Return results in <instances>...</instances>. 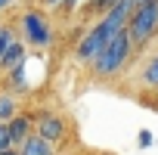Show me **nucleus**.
Wrapping results in <instances>:
<instances>
[{
    "label": "nucleus",
    "instance_id": "obj_1",
    "mask_svg": "<svg viewBox=\"0 0 158 155\" xmlns=\"http://www.w3.org/2000/svg\"><path fill=\"white\" fill-rule=\"evenodd\" d=\"M133 10H136V0H118L109 13H102V16L81 34V40L74 44V59L81 62V65H90V62L109 47V40H112L118 31L127 28V19H130Z\"/></svg>",
    "mask_w": 158,
    "mask_h": 155
},
{
    "label": "nucleus",
    "instance_id": "obj_14",
    "mask_svg": "<svg viewBox=\"0 0 158 155\" xmlns=\"http://www.w3.org/2000/svg\"><path fill=\"white\" fill-rule=\"evenodd\" d=\"M56 155H84V149L81 146H71V149H59Z\"/></svg>",
    "mask_w": 158,
    "mask_h": 155
},
{
    "label": "nucleus",
    "instance_id": "obj_12",
    "mask_svg": "<svg viewBox=\"0 0 158 155\" xmlns=\"http://www.w3.org/2000/svg\"><path fill=\"white\" fill-rule=\"evenodd\" d=\"M152 143H155V133H152V130H146V127H143V130H139V133H136V146H139V149H149V146H152Z\"/></svg>",
    "mask_w": 158,
    "mask_h": 155
},
{
    "label": "nucleus",
    "instance_id": "obj_4",
    "mask_svg": "<svg viewBox=\"0 0 158 155\" xmlns=\"http://www.w3.org/2000/svg\"><path fill=\"white\" fill-rule=\"evenodd\" d=\"M127 34L133 40V47H146L158 37V0H149V3H139L130 19H127Z\"/></svg>",
    "mask_w": 158,
    "mask_h": 155
},
{
    "label": "nucleus",
    "instance_id": "obj_5",
    "mask_svg": "<svg viewBox=\"0 0 158 155\" xmlns=\"http://www.w3.org/2000/svg\"><path fill=\"white\" fill-rule=\"evenodd\" d=\"M31 115H34V133L44 136L47 143H53L56 149H62V143L68 140V121L59 112H50V109H37Z\"/></svg>",
    "mask_w": 158,
    "mask_h": 155
},
{
    "label": "nucleus",
    "instance_id": "obj_7",
    "mask_svg": "<svg viewBox=\"0 0 158 155\" xmlns=\"http://www.w3.org/2000/svg\"><path fill=\"white\" fill-rule=\"evenodd\" d=\"M25 56H28V47H25V40H16L6 53H3V59H0V71H13V68H19L22 62H25Z\"/></svg>",
    "mask_w": 158,
    "mask_h": 155
},
{
    "label": "nucleus",
    "instance_id": "obj_2",
    "mask_svg": "<svg viewBox=\"0 0 158 155\" xmlns=\"http://www.w3.org/2000/svg\"><path fill=\"white\" fill-rule=\"evenodd\" d=\"M130 56H133V40H130V34H127V28H124V31H118V34L109 40V47L90 62V74L96 78V81H115V78L127 68Z\"/></svg>",
    "mask_w": 158,
    "mask_h": 155
},
{
    "label": "nucleus",
    "instance_id": "obj_10",
    "mask_svg": "<svg viewBox=\"0 0 158 155\" xmlns=\"http://www.w3.org/2000/svg\"><path fill=\"white\" fill-rule=\"evenodd\" d=\"M139 84H143V87H152V90L158 87V53H155V56L149 59V65L143 68V74H139Z\"/></svg>",
    "mask_w": 158,
    "mask_h": 155
},
{
    "label": "nucleus",
    "instance_id": "obj_6",
    "mask_svg": "<svg viewBox=\"0 0 158 155\" xmlns=\"http://www.w3.org/2000/svg\"><path fill=\"white\" fill-rule=\"evenodd\" d=\"M6 130H10V140H13V146L19 149L31 133H34V115L31 112H19L13 121H6Z\"/></svg>",
    "mask_w": 158,
    "mask_h": 155
},
{
    "label": "nucleus",
    "instance_id": "obj_13",
    "mask_svg": "<svg viewBox=\"0 0 158 155\" xmlns=\"http://www.w3.org/2000/svg\"><path fill=\"white\" fill-rule=\"evenodd\" d=\"M6 149H16V146H13V140H10L6 124H0V152H6Z\"/></svg>",
    "mask_w": 158,
    "mask_h": 155
},
{
    "label": "nucleus",
    "instance_id": "obj_20",
    "mask_svg": "<svg viewBox=\"0 0 158 155\" xmlns=\"http://www.w3.org/2000/svg\"><path fill=\"white\" fill-rule=\"evenodd\" d=\"M0 28H3V25H0Z\"/></svg>",
    "mask_w": 158,
    "mask_h": 155
},
{
    "label": "nucleus",
    "instance_id": "obj_8",
    "mask_svg": "<svg viewBox=\"0 0 158 155\" xmlns=\"http://www.w3.org/2000/svg\"><path fill=\"white\" fill-rule=\"evenodd\" d=\"M59 149L53 146V143H47L44 136H37V133H31L22 146H19V155H56Z\"/></svg>",
    "mask_w": 158,
    "mask_h": 155
},
{
    "label": "nucleus",
    "instance_id": "obj_15",
    "mask_svg": "<svg viewBox=\"0 0 158 155\" xmlns=\"http://www.w3.org/2000/svg\"><path fill=\"white\" fill-rule=\"evenodd\" d=\"M13 3H16V0H0V13H3V10H10Z\"/></svg>",
    "mask_w": 158,
    "mask_h": 155
},
{
    "label": "nucleus",
    "instance_id": "obj_18",
    "mask_svg": "<svg viewBox=\"0 0 158 155\" xmlns=\"http://www.w3.org/2000/svg\"><path fill=\"white\" fill-rule=\"evenodd\" d=\"M139 3H149V0H136V6H139Z\"/></svg>",
    "mask_w": 158,
    "mask_h": 155
},
{
    "label": "nucleus",
    "instance_id": "obj_16",
    "mask_svg": "<svg viewBox=\"0 0 158 155\" xmlns=\"http://www.w3.org/2000/svg\"><path fill=\"white\" fill-rule=\"evenodd\" d=\"M0 155H19V149H6V152H0Z\"/></svg>",
    "mask_w": 158,
    "mask_h": 155
},
{
    "label": "nucleus",
    "instance_id": "obj_19",
    "mask_svg": "<svg viewBox=\"0 0 158 155\" xmlns=\"http://www.w3.org/2000/svg\"><path fill=\"white\" fill-rule=\"evenodd\" d=\"M155 99H158V87H155Z\"/></svg>",
    "mask_w": 158,
    "mask_h": 155
},
{
    "label": "nucleus",
    "instance_id": "obj_17",
    "mask_svg": "<svg viewBox=\"0 0 158 155\" xmlns=\"http://www.w3.org/2000/svg\"><path fill=\"white\" fill-rule=\"evenodd\" d=\"M93 155H112V152H93Z\"/></svg>",
    "mask_w": 158,
    "mask_h": 155
},
{
    "label": "nucleus",
    "instance_id": "obj_11",
    "mask_svg": "<svg viewBox=\"0 0 158 155\" xmlns=\"http://www.w3.org/2000/svg\"><path fill=\"white\" fill-rule=\"evenodd\" d=\"M16 40H19V31H16V28H10V25L0 28V59H3V53H6Z\"/></svg>",
    "mask_w": 158,
    "mask_h": 155
},
{
    "label": "nucleus",
    "instance_id": "obj_9",
    "mask_svg": "<svg viewBox=\"0 0 158 155\" xmlns=\"http://www.w3.org/2000/svg\"><path fill=\"white\" fill-rule=\"evenodd\" d=\"M19 112H22V109H19V99H16V93H10V90H0V124L13 121Z\"/></svg>",
    "mask_w": 158,
    "mask_h": 155
},
{
    "label": "nucleus",
    "instance_id": "obj_3",
    "mask_svg": "<svg viewBox=\"0 0 158 155\" xmlns=\"http://www.w3.org/2000/svg\"><path fill=\"white\" fill-rule=\"evenodd\" d=\"M53 37L56 34H53V25H50L44 10H37V6L22 10V16H19V40H25V47L47 50V47H53Z\"/></svg>",
    "mask_w": 158,
    "mask_h": 155
}]
</instances>
